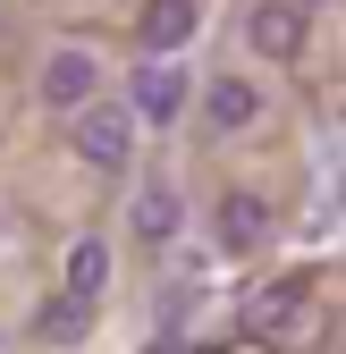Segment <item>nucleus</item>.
Here are the masks:
<instances>
[{"instance_id":"obj_5","label":"nucleus","mask_w":346,"mask_h":354,"mask_svg":"<svg viewBox=\"0 0 346 354\" xmlns=\"http://www.w3.org/2000/svg\"><path fill=\"white\" fill-rule=\"evenodd\" d=\"M211 236H220L228 253L271 245V203H262V194H245V186H228L220 203H211Z\"/></svg>"},{"instance_id":"obj_10","label":"nucleus","mask_w":346,"mask_h":354,"mask_svg":"<svg viewBox=\"0 0 346 354\" xmlns=\"http://www.w3.org/2000/svg\"><path fill=\"white\" fill-rule=\"evenodd\" d=\"M102 287H110V245H102V236H76V245H68V304L93 313Z\"/></svg>"},{"instance_id":"obj_9","label":"nucleus","mask_w":346,"mask_h":354,"mask_svg":"<svg viewBox=\"0 0 346 354\" xmlns=\"http://www.w3.org/2000/svg\"><path fill=\"white\" fill-rule=\"evenodd\" d=\"M295 321H304V279H279V287H262V295H253L245 304V329L253 337H295Z\"/></svg>"},{"instance_id":"obj_3","label":"nucleus","mask_w":346,"mask_h":354,"mask_svg":"<svg viewBox=\"0 0 346 354\" xmlns=\"http://www.w3.org/2000/svg\"><path fill=\"white\" fill-rule=\"evenodd\" d=\"M245 51L253 59H295L304 51V0H245Z\"/></svg>"},{"instance_id":"obj_4","label":"nucleus","mask_w":346,"mask_h":354,"mask_svg":"<svg viewBox=\"0 0 346 354\" xmlns=\"http://www.w3.org/2000/svg\"><path fill=\"white\" fill-rule=\"evenodd\" d=\"M34 93H42V110H84V102H93L102 93V68H93V51H76V42H60V51L51 59H42V84H34Z\"/></svg>"},{"instance_id":"obj_1","label":"nucleus","mask_w":346,"mask_h":354,"mask_svg":"<svg viewBox=\"0 0 346 354\" xmlns=\"http://www.w3.org/2000/svg\"><path fill=\"white\" fill-rule=\"evenodd\" d=\"M186 102H194V84H186L178 59H136V76H127V102H118V110L136 118V127H178Z\"/></svg>"},{"instance_id":"obj_8","label":"nucleus","mask_w":346,"mask_h":354,"mask_svg":"<svg viewBox=\"0 0 346 354\" xmlns=\"http://www.w3.org/2000/svg\"><path fill=\"white\" fill-rule=\"evenodd\" d=\"M127 228H136L144 245H169L186 228V194L169 186V177H152V186H136V211H127Z\"/></svg>"},{"instance_id":"obj_2","label":"nucleus","mask_w":346,"mask_h":354,"mask_svg":"<svg viewBox=\"0 0 346 354\" xmlns=\"http://www.w3.org/2000/svg\"><path fill=\"white\" fill-rule=\"evenodd\" d=\"M68 144H76V160L84 169H127V160H136V118H127L118 102H84L76 110V127H68Z\"/></svg>"},{"instance_id":"obj_6","label":"nucleus","mask_w":346,"mask_h":354,"mask_svg":"<svg viewBox=\"0 0 346 354\" xmlns=\"http://www.w3.org/2000/svg\"><path fill=\"white\" fill-rule=\"evenodd\" d=\"M203 118H211V136H245V127L262 118V93H253V84L228 68V76H211V84H203Z\"/></svg>"},{"instance_id":"obj_11","label":"nucleus","mask_w":346,"mask_h":354,"mask_svg":"<svg viewBox=\"0 0 346 354\" xmlns=\"http://www.w3.org/2000/svg\"><path fill=\"white\" fill-rule=\"evenodd\" d=\"M84 329H93V313H84V304H68V295L51 304V313H34V337H42V346H76Z\"/></svg>"},{"instance_id":"obj_7","label":"nucleus","mask_w":346,"mask_h":354,"mask_svg":"<svg viewBox=\"0 0 346 354\" xmlns=\"http://www.w3.org/2000/svg\"><path fill=\"white\" fill-rule=\"evenodd\" d=\"M136 42H144V59H178L186 42H194V0H144Z\"/></svg>"}]
</instances>
